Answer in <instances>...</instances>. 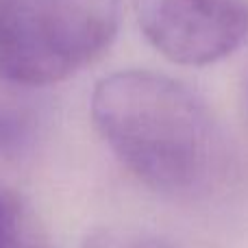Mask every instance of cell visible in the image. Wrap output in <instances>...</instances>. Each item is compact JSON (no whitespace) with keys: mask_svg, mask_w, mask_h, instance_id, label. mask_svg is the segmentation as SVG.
<instances>
[{"mask_svg":"<svg viewBox=\"0 0 248 248\" xmlns=\"http://www.w3.org/2000/svg\"><path fill=\"white\" fill-rule=\"evenodd\" d=\"M105 144L146 187L170 198L211 194L229 168V144L207 103L150 70L105 77L92 96Z\"/></svg>","mask_w":248,"mask_h":248,"instance_id":"cell-1","label":"cell"},{"mask_svg":"<svg viewBox=\"0 0 248 248\" xmlns=\"http://www.w3.org/2000/svg\"><path fill=\"white\" fill-rule=\"evenodd\" d=\"M118 24L120 0H0V78L63 81L111 46Z\"/></svg>","mask_w":248,"mask_h":248,"instance_id":"cell-2","label":"cell"},{"mask_svg":"<svg viewBox=\"0 0 248 248\" xmlns=\"http://www.w3.org/2000/svg\"><path fill=\"white\" fill-rule=\"evenodd\" d=\"M144 37L166 59L209 65L248 39V0H133Z\"/></svg>","mask_w":248,"mask_h":248,"instance_id":"cell-3","label":"cell"},{"mask_svg":"<svg viewBox=\"0 0 248 248\" xmlns=\"http://www.w3.org/2000/svg\"><path fill=\"white\" fill-rule=\"evenodd\" d=\"M0 248H52L35 209L11 187L0 183Z\"/></svg>","mask_w":248,"mask_h":248,"instance_id":"cell-4","label":"cell"},{"mask_svg":"<svg viewBox=\"0 0 248 248\" xmlns=\"http://www.w3.org/2000/svg\"><path fill=\"white\" fill-rule=\"evenodd\" d=\"M37 122L33 111L0 100V157H17L33 144Z\"/></svg>","mask_w":248,"mask_h":248,"instance_id":"cell-5","label":"cell"},{"mask_svg":"<svg viewBox=\"0 0 248 248\" xmlns=\"http://www.w3.org/2000/svg\"><path fill=\"white\" fill-rule=\"evenodd\" d=\"M83 248H174L159 237L146 235L140 231L128 229H105L100 233H94Z\"/></svg>","mask_w":248,"mask_h":248,"instance_id":"cell-6","label":"cell"}]
</instances>
